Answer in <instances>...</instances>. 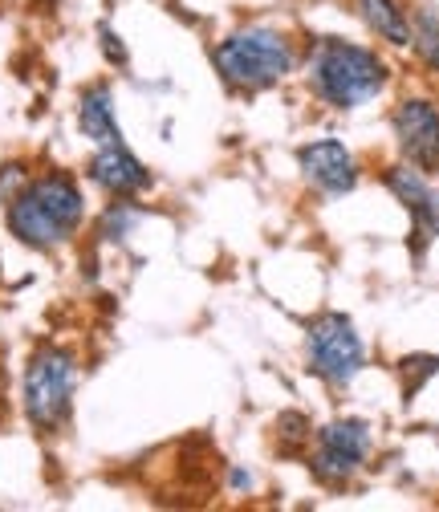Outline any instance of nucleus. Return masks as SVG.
I'll use <instances>...</instances> for the list:
<instances>
[{"instance_id": "1", "label": "nucleus", "mask_w": 439, "mask_h": 512, "mask_svg": "<svg viewBox=\"0 0 439 512\" xmlns=\"http://www.w3.org/2000/svg\"><path fill=\"white\" fill-rule=\"evenodd\" d=\"M86 220V196L70 171H45L21 183L17 196H9L5 224L9 232L37 252H53L70 244Z\"/></svg>"}, {"instance_id": "2", "label": "nucleus", "mask_w": 439, "mask_h": 512, "mask_svg": "<svg viewBox=\"0 0 439 512\" xmlns=\"http://www.w3.org/2000/svg\"><path fill=\"white\" fill-rule=\"evenodd\" d=\"M391 70L387 61L354 41L322 37L309 53V90L334 110H358L370 98H379Z\"/></svg>"}, {"instance_id": "3", "label": "nucleus", "mask_w": 439, "mask_h": 512, "mask_svg": "<svg viewBox=\"0 0 439 512\" xmlns=\"http://www.w3.org/2000/svg\"><path fill=\"white\" fill-rule=\"evenodd\" d=\"M212 66L232 90L257 94V90L285 82L297 70V49L273 25H248V29L228 33L212 49Z\"/></svg>"}, {"instance_id": "4", "label": "nucleus", "mask_w": 439, "mask_h": 512, "mask_svg": "<svg viewBox=\"0 0 439 512\" xmlns=\"http://www.w3.org/2000/svg\"><path fill=\"white\" fill-rule=\"evenodd\" d=\"M74 391H78V358L66 346H41L25 366V419L53 435L74 415Z\"/></svg>"}, {"instance_id": "5", "label": "nucleus", "mask_w": 439, "mask_h": 512, "mask_svg": "<svg viewBox=\"0 0 439 512\" xmlns=\"http://www.w3.org/2000/svg\"><path fill=\"white\" fill-rule=\"evenodd\" d=\"M305 354H309V370L318 374L330 387H350L366 366V350L362 338L354 330V322L346 313H322L309 322V338H305Z\"/></svg>"}, {"instance_id": "6", "label": "nucleus", "mask_w": 439, "mask_h": 512, "mask_svg": "<svg viewBox=\"0 0 439 512\" xmlns=\"http://www.w3.org/2000/svg\"><path fill=\"white\" fill-rule=\"evenodd\" d=\"M370 456V423L366 419H334L318 431V447L309 456V472L326 488H346Z\"/></svg>"}, {"instance_id": "7", "label": "nucleus", "mask_w": 439, "mask_h": 512, "mask_svg": "<svg viewBox=\"0 0 439 512\" xmlns=\"http://www.w3.org/2000/svg\"><path fill=\"white\" fill-rule=\"evenodd\" d=\"M383 183L391 187V196L407 208V216H411V252L423 256L427 244L439 236V187H431L427 171H419L411 163L387 167Z\"/></svg>"}, {"instance_id": "8", "label": "nucleus", "mask_w": 439, "mask_h": 512, "mask_svg": "<svg viewBox=\"0 0 439 512\" xmlns=\"http://www.w3.org/2000/svg\"><path fill=\"white\" fill-rule=\"evenodd\" d=\"M395 143L399 155L419 171H439V110L427 98H407L395 106Z\"/></svg>"}, {"instance_id": "9", "label": "nucleus", "mask_w": 439, "mask_h": 512, "mask_svg": "<svg viewBox=\"0 0 439 512\" xmlns=\"http://www.w3.org/2000/svg\"><path fill=\"white\" fill-rule=\"evenodd\" d=\"M297 167L301 175L322 191V196L338 200V196H350L358 187V163L354 155L346 151V143L338 139H318V143H305L297 151Z\"/></svg>"}, {"instance_id": "10", "label": "nucleus", "mask_w": 439, "mask_h": 512, "mask_svg": "<svg viewBox=\"0 0 439 512\" xmlns=\"http://www.w3.org/2000/svg\"><path fill=\"white\" fill-rule=\"evenodd\" d=\"M90 179L106 191L114 200H135L151 187V171L139 155H131L122 143H110V147H98V155L90 159Z\"/></svg>"}, {"instance_id": "11", "label": "nucleus", "mask_w": 439, "mask_h": 512, "mask_svg": "<svg viewBox=\"0 0 439 512\" xmlns=\"http://www.w3.org/2000/svg\"><path fill=\"white\" fill-rule=\"evenodd\" d=\"M78 131L94 147L122 143V126H118V114H114V94H110L106 82H94V86L82 90V98H78Z\"/></svg>"}, {"instance_id": "12", "label": "nucleus", "mask_w": 439, "mask_h": 512, "mask_svg": "<svg viewBox=\"0 0 439 512\" xmlns=\"http://www.w3.org/2000/svg\"><path fill=\"white\" fill-rule=\"evenodd\" d=\"M354 9H358V17H362V25L379 37V41H387V45H395V49H403V45H411V21H407V13L399 9V0H354Z\"/></svg>"}, {"instance_id": "13", "label": "nucleus", "mask_w": 439, "mask_h": 512, "mask_svg": "<svg viewBox=\"0 0 439 512\" xmlns=\"http://www.w3.org/2000/svg\"><path fill=\"white\" fill-rule=\"evenodd\" d=\"M411 45H415V53H419L423 66L439 74V13H435V9L423 5V9L411 17Z\"/></svg>"}, {"instance_id": "14", "label": "nucleus", "mask_w": 439, "mask_h": 512, "mask_svg": "<svg viewBox=\"0 0 439 512\" xmlns=\"http://www.w3.org/2000/svg\"><path fill=\"white\" fill-rule=\"evenodd\" d=\"M277 443H281V456H301L305 447L313 443V423L301 411H281L277 415Z\"/></svg>"}, {"instance_id": "15", "label": "nucleus", "mask_w": 439, "mask_h": 512, "mask_svg": "<svg viewBox=\"0 0 439 512\" xmlns=\"http://www.w3.org/2000/svg\"><path fill=\"white\" fill-rule=\"evenodd\" d=\"M139 220H143V212H139L135 204H127V200H122V204H110V208L102 212V220H98V236L110 240V244H122V240L135 232Z\"/></svg>"}, {"instance_id": "16", "label": "nucleus", "mask_w": 439, "mask_h": 512, "mask_svg": "<svg viewBox=\"0 0 439 512\" xmlns=\"http://www.w3.org/2000/svg\"><path fill=\"white\" fill-rule=\"evenodd\" d=\"M399 374H403V395H407V403H411V395H419L423 382H427L431 374H439V358H435V354H411V358L399 362Z\"/></svg>"}, {"instance_id": "17", "label": "nucleus", "mask_w": 439, "mask_h": 512, "mask_svg": "<svg viewBox=\"0 0 439 512\" xmlns=\"http://www.w3.org/2000/svg\"><path fill=\"white\" fill-rule=\"evenodd\" d=\"M98 41H102V53H106V61H110V66L127 70L131 53H127V45H122V37H118V33H114L110 25H98Z\"/></svg>"}, {"instance_id": "18", "label": "nucleus", "mask_w": 439, "mask_h": 512, "mask_svg": "<svg viewBox=\"0 0 439 512\" xmlns=\"http://www.w3.org/2000/svg\"><path fill=\"white\" fill-rule=\"evenodd\" d=\"M228 484H232L236 492H248V488H253L257 480H253V472H240V468H232V476H228Z\"/></svg>"}]
</instances>
